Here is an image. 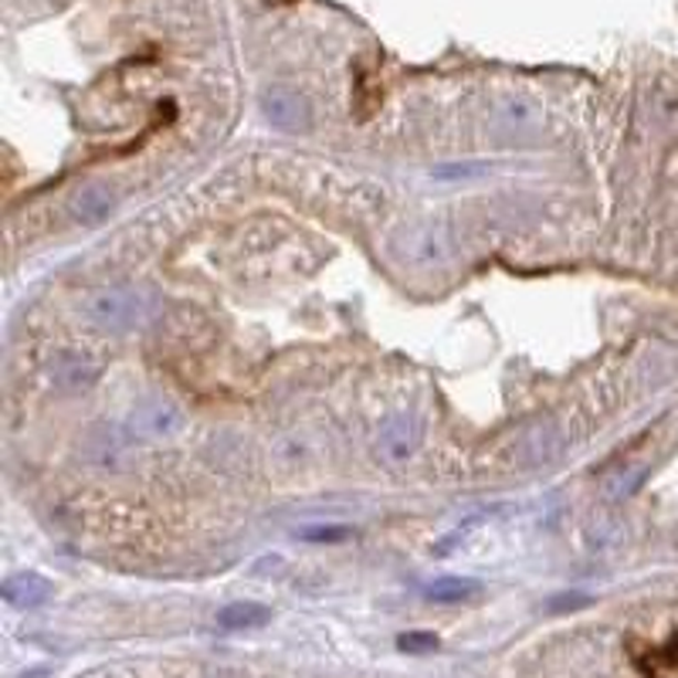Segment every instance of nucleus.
Segmentation results:
<instances>
[{
	"instance_id": "1",
	"label": "nucleus",
	"mask_w": 678,
	"mask_h": 678,
	"mask_svg": "<svg viewBox=\"0 0 678 678\" xmlns=\"http://www.w3.org/2000/svg\"><path fill=\"white\" fill-rule=\"evenodd\" d=\"M85 320L103 333H126L143 320V295L132 289H99L85 302Z\"/></svg>"
},
{
	"instance_id": "2",
	"label": "nucleus",
	"mask_w": 678,
	"mask_h": 678,
	"mask_svg": "<svg viewBox=\"0 0 678 678\" xmlns=\"http://www.w3.org/2000/svg\"><path fill=\"white\" fill-rule=\"evenodd\" d=\"M184 415L180 407L163 397H147L129 411V434L140 441H166L180 431Z\"/></svg>"
},
{
	"instance_id": "3",
	"label": "nucleus",
	"mask_w": 678,
	"mask_h": 678,
	"mask_svg": "<svg viewBox=\"0 0 678 678\" xmlns=\"http://www.w3.org/2000/svg\"><path fill=\"white\" fill-rule=\"evenodd\" d=\"M261 112L282 132H305L312 122V109H309L305 96L292 93V88H268V93L261 96Z\"/></svg>"
},
{
	"instance_id": "4",
	"label": "nucleus",
	"mask_w": 678,
	"mask_h": 678,
	"mask_svg": "<svg viewBox=\"0 0 678 678\" xmlns=\"http://www.w3.org/2000/svg\"><path fill=\"white\" fill-rule=\"evenodd\" d=\"M451 255V235L444 224H418L403 235V258H411L418 265L444 261Z\"/></svg>"
},
{
	"instance_id": "5",
	"label": "nucleus",
	"mask_w": 678,
	"mask_h": 678,
	"mask_svg": "<svg viewBox=\"0 0 678 678\" xmlns=\"http://www.w3.org/2000/svg\"><path fill=\"white\" fill-rule=\"evenodd\" d=\"M52 377H55V387H62L65 394H78L99 380V364L85 353H62L52 367Z\"/></svg>"
},
{
	"instance_id": "6",
	"label": "nucleus",
	"mask_w": 678,
	"mask_h": 678,
	"mask_svg": "<svg viewBox=\"0 0 678 678\" xmlns=\"http://www.w3.org/2000/svg\"><path fill=\"white\" fill-rule=\"evenodd\" d=\"M112 211H116V197H112V191L103 187V184H88V187L78 191L75 201H72V217H75L78 224H88V228H96V224L109 220Z\"/></svg>"
},
{
	"instance_id": "7",
	"label": "nucleus",
	"mask_w": 678,
	"mask_h": 678,
	"mask_svg": "<svg viewBox=\"0 0 678 678\" xmlns=\"http://www.w3.org/2000/svg\"><path fill=\"white\" fill-rule=\"evenodd\" d=\"M421 594L434 604H469L482 594V583L472 577H434L431 583H424Z\"/></svg>"
},
{
	"instance_id": "8",
	"label": "nucleus",
	"mask_w": 678,
	"mask_h": 678,
	"mask_svg": "<svg viewBox=\"0 0 678 678\" xmlns=\"http://www.w3.org/2000/svg\"><path fill=\"white\" fill-rule=\"evenodd\" d=\"M52 598V583L37 573H14L4 580V601L14 607H41Z\"/></svg>"
},
{
	"instance_id": "9",
	"label": "nucleus",
	"mask_w": 678,
	"mask_h": 678,
	"mask_svg": "<svg viewBox=\"0 0 678 678\" xmlns=\"http://www.w3.org/2000/svg\"><path fill=\"white\" fill-rule=\"evenodd\" d=\"M271 621V611L258 601H235L217 611V624L224 631H255Z\"/></svg>"
},
{
	"instance_id": "10",
	"label": "nucleus",
	"mask_w": 678,
	"mask_h": 678,
	"mask_svg": "<svg viewBox=\"0 0 678 678\" xmlns=\"http://www.w3.org/2000/svg\"><path fill=\"white\" fill-rule=\"evenodd\" d=\"M380 448L387 451L390 459H407L415 448V424L407 415H397L394 421H387L384 434H380Z\"/></svg>"
},
{
	"instance_id": "11",
	"label": "nucleus",
	"mask_w": 678,
	"mask_h": 678,
	"mask_svg": "<svg viewBox=\"0 0 678 678\" xmlns=\"http://www.w3.org/2000/svg\"><path fill=\"white\" fill-rule=\"evenodd\" d=\"M400 648H403V652H434V648H438V638H434V635H421V631H418V635H403V638H400Z\"/></svg>"
}]
</instances>
